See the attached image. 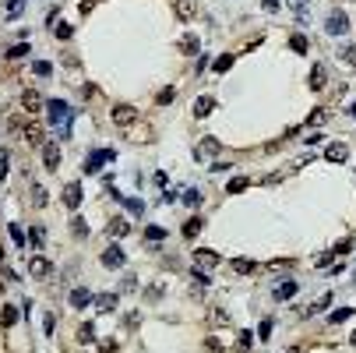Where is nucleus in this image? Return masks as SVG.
<instances>
[{"label": "nucleus", "mask_w": 356, "mask_h": 353, "mask_svg": "<svg viewBox=\"0 0 356 353\" xmlns=\"http://www.w3.org/2000/svg\"><path fill=\"white\" fill-rule=\"evenodd\" d=\"M46 117H50V124H56V131H60V135H71L74 106H67L64 99H50V102H46Z\"/></svg>", "instance_id": "1"}, {"label": "nucleus", "mask_w": 356, "mask_h": 353, "mask_svg": "<svg viewBox=\"0 0 356 353\" xmlns=\"http://www.w3.org/2000/svg\"><path fill=\"white\" fill-rule=\"evenodd\" d=\"M324 32L328 36H346L349 32V14L346 11H332L328 21H324Z\"/></svg>", "instance_id": "2"}, {"label": "nucleus", "mask_w": 356, "mask_h": 353, "mask_svg": "<svg viewBox=\"0 0 356 353\" xmlns=\"http://www.w3.org/2000/svg\"><path fill=\"white\" fill-rule=\"evenodd\" d=\"M124 247L120 244H110L106 251H102V265H106V269H124Z\"/></svg>", "instance_id": "3"}, {"label": "nucleus", "mask_w": 356, "mask_h": 353, "mask_svg": "<svg viewBox=\"0 0 356 353\" xmlns=\"http://www.w3.org/2000/svg\"><path fill=\"white\" fill-rule=\"evenodd\" d=\"M113 120H116V127H131L138 120V110L134 106H113Z\"/></svg>", "instance_id": "4"}, {"label": "nucleus", "mask_w": 356, "mask_h": 353, "mask_svg": "<svg viewBox=\"0 0 356 353\" xmlns=\"http://www.w3.org/2000/svg\"><path fill=\"white\" fill-rule=\"evenodd\" d=\"M113 156H116L113 149H102V152H92V156H88V159H85V173H95V170H99L102 163H110V159H113Z\"/></svg>", "instance_id": "5"}, {"label": "nucleus", "mask_w": 356, "mask_h": 353, "mask_svg": "<svg viewBox=\"0 0 356 353\" xmlns=\"http://www.w3.org/2000/svg\"><path fill=\"white\" fill-rule=\"evenodd\" d=\"M296 293H300V286H296V279H286V283H279V286L272 290V297H275V300H293Z\"/></svg>", "instance_id": "6"}, {"label": "nucleus", "mask_w": 356, "mask_h": 353, "mask_svg": "<svg viewBox=\"0 0 356 353\" xmlns=\"http://www.w3.org/2000/svg\"><path fill=\"white\" fill-rule=\"evenodd\" d=\"M42 163H46V170H56V166H60V145H53V141L42 145Z\"/></svg>", "instance_id": "7"}, {"label": "nucleus", "mask_w": 356, "mask_h": 353, "mask_svg": "<svg viewBox=\"0 0 356 353\" xmlns=\"http://www.w3.org/2000/svg\"><path fill=\"white\" fill-rule=\"evenodd\" d=\"M324 159H332V163H346V159H349V149H346L342 141H332L328 149H324Z\"/></svg>", "instance_id": "8"}, {"label": "nucleus", "mask_w": 356, "mask_h": 353, "mask_svg": "<svg viewBox=\"0 0 356 353\" xmlns=\"http://www.w3.org/2000/svg\"><path fill=\"white\" fill-rule=\"evenodd\" d=\"M64 205H67V209H78V205H81V184L78 180L64 187Z\"/></svg>", "instance_id": "9"}, {"label": "nucleus", "mask_w": 356, "mask_h": 353, "mask_svg": "<svg viewBox=\"0 0 356 353\" xmlns=\"http://www.w3.org/2000/svg\"><path fill=\"white\" fill-rule=\"evenodd\" d=\"M106 233H110L113 240H120V237H127V233H131V223H127V219H110Z\"/></svg>", "instance_id": "10"}, {"label": "nucleus", "mask_w": 356, "mask_h": 353, "mask_svg": "<svg viewBox=\"0 0 356 353\" xmlns=\"http://www.w3.org/2000/svg\"><path fill=\"white\" fill-rule=\"evenodd\" d=\"M21 135H25L28 145H36V149H42V145H46V141H42V127H39V124H25Z\"/></svg>", "instance_id": "11"}, {"label": "nucleus", "mask_w": 356, "mask_h": 353, "mask_svg": "<svg viewBox=\"0 0 356 353\" xmlns=\"http://www.w3.org/2000/svg\"><path fill=\"white\" fill-rule=\"evenodd\" d=\"M28 272H32L36 279H46V275H50V261L42 258V255H36V258H32V265H28Z\"/></svg>", "instance_id": "12"}, {"label": "nucleus", "mask_w": 356, "mask_h": 353, "mask_svg": "<svg viewBox=\"0 0 356 353\" xmlns=\"http://www.w3.org/2000/svg\"><path fill=\"white\" fill-rule=\"evenodd\" d=\"M194 261H198V269H215V265H219V255H215V251H194Z\"/></svg>", "instance_id": "13"}, {"label": "nucleus", "mask_w": 356, "mask_h": 353, "mask_svg": "<svg viewBox=\"0 0 356 353\" xmlns=\"http://www.w3.org/2000/svg\"><path fill=\"white\" fill-rule=\"evenodd\" d=\"M21 106H25L28 113H39V106H46V102H42L36 92H21Z\"/></svg>", "instance_id": "14"}, {"label": "nucleus", "mask_w": 356, "mask_h": 353, "mask_svg": "<svg viewBox=\"0 0 356 353\" xmlns=\"http://www.w3.org/2000/svg\"><path fill=\"white\" fill-rule=\"evenodd\" d=\"M212 110H215V102H212L208 96H201V99L194 102V117H198V120H205V117H208Z\"/></svg>", "instance_id": "15"}, {"label": "nucleus", "mask_w": 356, "mask_h": 353, "mask_svg": "<svg viewBox=\"0 0 356 353\" xmlns=\"http://www.w3.org/2000/svg\"><path fill=\"white\" fill-rule=\"evenodd\" d=\"M324 81H328L324 67H321V64H314V71H310V88H314V92H321V88H324Z\"/></svg>", "instance_id": "16"}, {"label": "nucleus", "mask_w": 356, "mask_h": 353, "mask_svg": "<svg viewBox=\"0 0 356 353\" xmlns=\"http://www.w3.org/2000/svg\"><path fill=\"white\" fill-rule=\"evenodd\" d=\"M116 307V293H99L95 297V311H113Z\"/></svg>", "instance_id": "17"}, {"label": "nucleus", "mask_w": 356, "mask_h": 353, "mask_svg": "<svg viewBox=\"0 0 356 353\" xmlns=\"http://www.w3.org/2000/svg\"><path fill=\"white\" fill-rule=\"evenodd\" d=\"M176 14H180V18H198L194 0H176Z\"/></svg>", "instance_id": "18"}, {"label": "nucleus", "mask_w": 356, "mask_h": 353, "mask_svg": "<svg viewBox=\"0 0 356 353\" xmlns=\"http://www.w3.org/2000/svg\"><path fill=\"white\" fill-rule=\"evenodd\" d=\"M201 50V42H198V36H184L180 39V53H187V57H194Z\"/></svg>", "instance_id": "19"}, {"label": "nucleus", "mask_w": 356, "mask_h": 353, "mask_svg": "<svg viewBox=\"0 0 356 353\" xmlns=\"http://www.w3.org/2000/svg\"><path fill=\"white\" fill-rule=\"evenodd\" d=\"M233 272H244V275H250V272H258V265L250 261V258H233Z\"/></svg>", "instance_id": "20"}, {"label": "nucleus", "mask_w": 356, "mask_h": 353, "mask_svg": "<svg viewBox=\"0 0 356 353\" xmlns=\"http://www.w3.org/2000/svg\"><path fill=\"white\" fill-rule=\"evenodd\" d=\"M219 152V141L215 138H205L201 145H198V159H205V156H215Z\"/></svg>", "instance_id": "21"}, {"label": "nucleus", "mask_w": 356, "mask_h": 353, "mask_svg": "<svg viewBox=\"0 0 356 353\" xmlns=\"http://www.w3.org/2000/svg\"><path fill=\"white\" fill-rule=\"evenodd\" d=\"M21 57H28V42H14V46H7V60H21Z\"/></svg>", "instance_id": "22"}, {"label": "nucleus", "mask_w": 356, "mask_h": 353, "mask_svg": "<svg viewBox=\"0 0 356 353\" xmlns=\"http://www.w3.org/2000/svg\"><path fill=\"white\" fill-rule=\"evenodd\" d=\"M71 304H74V307L92 304V293H88V290H74V293H71Z\"/></svg>", "instance_id": "23"}, {"label": "nucleus", "mask_w": 356, "mask_h": 353, "mask_svg": "<svg viewBox=\"0 0 356 353\" xmlns=\"http://www.w3.org/2000/svg\"><path fill=\"white\" fill-rule=\"evenodd\" d=\"M95 339V325H92V321H85V325L78 329V343H92Z\"/></svg>", "instance_id": "24"}, {"label": "nucleus", "mask_w": 356, "mask_h": 353, "mask_svg": "<svg viewBox=\"0 0 356 353\" xmlns=\"http://www.w3.org/2000/svg\"><path fill=\"white\" fill-rule=\"evenodd\" d=\"M233 64H236V57H233V53H222V57H219V60H215L212 67H215V71H219V75H222V71H229Z\"/></svg>", "instance_id": "25"}, {"label": "nucleus", "mask_w": 356, "mask_h": 353, "mask_svg": "<svg viewBox=\"0 0 356 353\" xmlns=\"http://www.w3.org/2000/svg\"><path fill=\"white\" fill-rule=\"evenodd\" d=\"M42 240H46V230H42V226L28 230V244H32V247H42Z\"/></svg>", "instance_id": "26"}, {"label": "nucleus", "mask_w": 356, "mask_h": 353, "mask_svg": "<svg viewBox=\"0 0 356 353\" xmlns=\"http://www.w3.org/2000/svg\"><path fill=\"white\" fill-rule=\"evenodd\" d=\"M124 205H127L131 216H141V212H145V201H141V198H124Z\"/></svg>", "instance_id": "27"}, {"label": "nucleus", "mask_w": 356, "mask_h": 353, "mask_svg": "<svg viewBox=\"0 0 356 353\" xmlns=\"http://www.w3.org/2000/svg\"><path fill=\"white\" fill-rule=\"evenodd\" d=\"M346 318H353V307H338V311H332V314H328L332 325H338V321H346Z\"/></svg>", "instance_id": "28"}, {"label": "nucleus", "mask_w": 356, "mask_h": 353, "mask_svg": "<svg viewBox=\"0 0 356 353\" xmlns=\"http://www.w3.org/2000/svg\"><path fill=\"white\" fill-rule=\"evenodd\" d=\"M198 233H201V219H190V223L184 226V237H187V240H194Z\"/></svg>", "instance_id": "29"}, {"label": "nucleus", "mask_w": 356, "mask_h": 353, "mask_svg": "<svg viewBox=\"0 0 356 353\" xmlns=\"http://www.w3.org/2000/svg\"><path fill=\"white\" fill-rule=\"evenodd\" d=\"M250 343H254V335H250V332H236V350H250Z\"/></svg>", "instance_id": "30"}, {"label": "nucleus", "mask_w": 356, "mask_h": 353, "mask_svg": "<svg viewBox=\"0 0 356 353\" xmlns=\"http://www.w3.org/2000/svg\"><path fill=\"white\" fill-rule=\"evenodd\" d=\"M145 237H148V244H152V240L159 244L162 237H166V230H162V226H148V230H145Z\"/></svg>", "instance_id": "31"}, {"label": "nucleus", "mask_w": 356, "mask_h": 353, "mask_svg": "<svg viewBox=\"0 0 356 353\" xmlns=\"http://www.w3.org/2000/svg\"><path fill=\"white\" fill-rule=\"evenodd\" d=\"M0 321H4V325H14V321H18V307H4V314H0Z\"/></svg>", "instance_id": "32"}, {"label": "nucleus", "mask_w": 356, "mask_h": 353, "mask_svg": "<svg viewBox=\"0 0 356 353\" xmlns=\"http://www.w3.org/2000/svg\"><path fill=\"white\" fill-rule=\"evenodd\" d=\"M21 11H25V0H11L7 4V18H18Z\"/></svg>", "instance_id": "33"}, {"label": "nucleus", "mask_w": 356, "mask_h": 353, "mask_svg": "<svg viewBox=\"0 0 356 353\" xmlns=\"http://www.w3.org/2000/svg\"><path fill=\"white\" fill-rule=\"evenodd\" d=\"M53 32H56V39H71V36H74V25H67V21H64V25H56Z\"/></svg>", "instance_id": "34"}, {"label": "nucleus", "mask_w": 356, "mask_h": 353, "mask_svg": "<svg viewBox=\"0 0 356 353\" xmlns=\"http://www.w3.org/2000/svg\"><path fill=\"white\" fill-rule=\"evenodd\" d=\"M289 50H296V53H307V39H303V36H293V39H289Z\"/></svg>", "instance_id": "35"}, {"label": "nucleus", "mask_w": 356, "mask_h": 353, "mask_svg": "<svg viewBox=\"0 0 356 353\" xmlns=\"http://www.w3.org/2000/svg\"><path fill=\"white\" fill-rule=\"evenodd\" d=\"M247 184H250V180H244V176H233V180H229V187H226V191H229V195H236V191H244Z\"/></svg>", "instance_id": "36"}, {"label": "nucleus", "mask_w": 356, "mask_h": 353, "mask_svg": "<svg viewBox=\"0 0 356 353\" xmlns=\"http://www.w3.org/2000/svg\"><path fill=\"white\" fill-rule=\"evenodd\" d=\"M349 251H353V237H342L335 244V255H349Z\"/></svg>", "instance_id": "37"}, {"label": "nucleus", "mask_w": 356, "mask_h": 353, "mask_svg": "<svg viewBox=\"0 0 356 353\" xmlns=\"http://www.w3.org/2000/svg\"><path fill=\"white\" fill-rule=\"evenodd\" d=\"M332 261H335V251H324V255H318V261H314V265H318V269H328Z\"/></svg>", "instance_id": "38"}, {"label": "nucleus", "mask_w": 356, "mask_h": 353, "mask_svg": "<svg viewBox=\"0 0 356 353\" xmlns=\"http://www.w3.org/2000/svg\"><path fill=\"white\" fill-rule=\"evenodd\" d=\"M173 96H176V88H162V92H159V106H169Z\"/></svg>", "instance_id": "39"}, {"label": "nucleus", "mask_w": 356, "mask_h": 353, "mask_svg": "<svg viewBox=\"0 0 356 353\" xmlns=\"http://www.w3.org/2000/svg\"><path fill=\"white\" fill-rule=\"evenodd\" d=\"M74 237H88V223H85V219H74Z\"/></svg>", "instance_id": "40"}, {"label": "nucleus", "mask_w": 356, "mask_h": 353, "mask_svg": "<svg viewBox=\"0 0 356 353\" xmlns=\"http://www.w3.org/2000/svg\"><path fill=\"white\" fill-rule=\"evenodd\" d=\"M184 201L190 205V209H198V205H201V195H198V191H184Z\"/></svg>", "instance_id": "41"}, {"label": "nucleus", "mask_w": 356, "mask_h": 353, "mask_svg": "<svg viewBox=\"0 0 356 353\" xmlns=\"http://www.w3.org/2000/svg\"><path fill=\"white\" fill-rule=\"evenodd\" d=\"M282 269H293V261H289V258H279V261L268 265V272H282Z\"/></svg>", "instance_id": "42"}, {"label": "nucleus", "mask_w": 356, "mask_h": 353, "mask_svg": "<svg viewBox=\"0 0 356 353\" xmlns=\"http://www.w3.org/2000/svg\"><path fill=\"white\" fill-rule=\"evenodd\" d=\"M338 57L349 60V64H356V46H342V50H338Z\"/></svg>", "instance_id": "43"}, {"label": "nucleus", "mask_w": 356, "mask_h": 353, "mask_svg": "<svg viewBox=\"0 0 356 353\" xmlns=\"http://www.w3.org/2000/svg\"><path fill=\"white\" fill-rule=\"evenodd\" d=\"M258 335H261V339H268V335H272V318H264L261 325H258Z\"/></svg>", "instance_id": "44"}, {"label": "nucleus", "mask_w": 356, "mask_h": 353, "mask_svg": "<svg viewBox=\"0 0 356 353\" xmlns=\"http://www.w3.org/2000/svg\"><path fill=\"white\" fill-rule=\"evenodd\" d=\"M32 198H36V205H39V209H42V205L50 201V195H46V191H42V187H36V191H32Z\"/></svg>", "instance_id": "45"}, {"label": "nucleus", "mask_w": 356, "mask_h": 353, "mask_svg": "<svg viewBox=\"0 0 356 353\" xmlns=\"http://www.w3.org/2000/svg\"><path fill=\"white\" fill-rule=\"evenodd\" d=\"M11 240H14V244H25V230L14 226V223H11Z\"/></svg>", "instance_id": "46"}, {"label": "nucleus", "mask_w": 356, "mask_h": 353, "mask_svg": "<svg viewBox=\"0 0 356 353\" xmlns=\"http://www.w3.org/2000/svg\"><path fill=\"white\" fill-rule=\"evenodd\" d=\"M324 120H328V110H314L310 113V124H324Z\"/></svg>", "instance_id": "47"}, {"label": "nucleus", "mask_w": 356, "mask_h": 353, "mask_svg": "<svg viewBox=\"0 0 356 353\" xmlns=\"http://www.w3.org/2000/svg\"><path fill=\"white\" fill-rule=\"evenodd\" d=\"M32 67H36V75H39V78H46V75H50V64H46V60H36Z\"/></svg>", "instance_id": "48"}, {"label": "nucleus", "mask_w": 356, "mask_h": 353, "mask_svg": "<svg viewBox=\"0 0 356 353\" xmlns=\"http://www.w3.org/2000/svg\"><path fill=\"white\" fill-rule=\"evenodd\" d=\"M120 290H124V293H131V290H134V275H124V283H120Z\"/></svg>", "instance_id": "49"}, {"label": "nucleus", "mask_w": 356, "mask_h": 353, "mask_svg": "<svg viewBox=\"0 0 356 353\" xmlns=\"http://www.w3.org/2000/svg\"><path fill=\"white\" fill-rule=\"evenodd\" d=\"M349 346H356V332H353V335H349Z\"/></svg>", "instance_id": "50"}, {"label": "nucleus", "mask_w": 356, "mask_h": 353, "mask_svg": "<svg viewBox=\"0 0 356 353\" xmlns=\"http://www.w3.org/2000/svg\"><path fill=\"white\" fill-rule=\"evenodd\" d=\"M293 353H296V350H293Z\"/></svg>", "instance_id": "51"}]
</instances>
